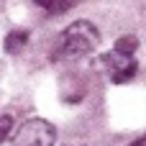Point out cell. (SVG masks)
I'll return each instance as SVG.
<instances>
[{
    "mask_svg": "<svg viewBox=\"0 0 146 146\" xmlns=\"http://www.w3.org/2000/svg\"><path fill=\"white\" fill-rule=\"evenodd\" d=\"M98 44H100V31L90 21H74L59 33L56 46H54V59L72 62V59L87 56L98 49Z\"/></svg>",
    "mask_w": 146,
    "mask_h": 146,
    "instance_id": "1",
    "label": "cell"
},
{
    "mask_svg": "<svg viewBox=\"0 0 146 146\" xmlns=\"http://www.w3.org/2000/svg\"><path fill=\"white\" fill-rule=\"evenodd\" d=\"M56 144V128L44 118H28L18 126V131L10 136L8 146H54Z\"/></svg>",
    "mask_w": 146,
    "mask_h": 146,
    "instance_id": "2",
    "label": "cell"
},
{
    "mask_svg": "<svg viewBox=\"0 0 146 146\" xmlns=\"http://www.w3.org/2000/svg\"><path fill=\"white\" fill-rule=\"evenodd\" d=\"M103 67H105L108 77H110L113 82H118V85L133 80V74H136V69H139L133 54H123V51H118V49H113L110 54L103 56Z\"/></svg>",
    "mask_w": 146,
    "mask_h": 146,
    "instance_id": "3",
    "label": "cell"
},
{
    "mask_svg": "<svg viewBox=\"0 0 146 146\" xmlns=\"http://www.w3.org/2000/svg\"><path fill=\"white\" fill-rule=\"evenodd\" d=\"M41 10H46V13H51V15H59V13H67L77 0H33Z\"/></svg>",
    "mask_w": 146,
    "mask_h": 146,
    "instance_id": "4",
    "label": "cell"
},
{
    "mask_svg": "<svg viewBox=\"0 0 146 146\" xmlns=\"http://www.w3.org/2000/svg\"><path fill=\"white\" fill-rule=\"evenodd\" d=\"M26 41H28V31H10L8 33V38H5V49L10 51V54H15V51H21L23 46H26Z\"/></svg>",
    "mask_w": 146,
    "mask_h": 146,
    "instance_id": "5",
    "label": "cell"
},
{
    "mask_svg": "<svg viewBox=\"0 0 146 146\" xmlns=\"http://www.w3.org/2000/svg\"><path fill=\"white\" fill-rule=\"evenodd\" d=\"M115 49L123 51V54H136V49H139V38H136V36H121V38L115 41Z\"/></svg>",
    "mask_w": 146,
    "mask_h": 146,
    "instance_id": "6",
    "label": "cell"
},
{
    "mask_svg": "<svg viewBox=\"0 0 146 146\" xmlns=\"http://www.w3.org/2000/svg\"><path fill=\"white\" fill-rule=\"evenodd\" d=\"M10 131H13V118L10 115H0V144L10 136Z\"/></svg>",
    "mask_w": 146,
    "mask_h": 146,
    "instance_id": "7",
    "label": "cell"
},
{
    "mask_svg": "<svg viewBox=\"0 0 146 146\" xmlns=\"http://www.w3.org/2000/svg\"><path fill=\"white\" fill-rule=\"evenodd\" d=\"M128 146H146V133H144V136H141V139H136L133 144H128Z\"/></svg>",
    "mask_w": 146,
    "mask_h": 146,
    "instance_id": "8",
    "label": "cell"
}]
</instances>
